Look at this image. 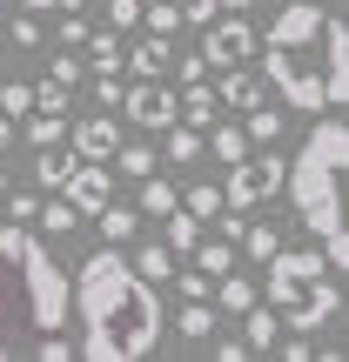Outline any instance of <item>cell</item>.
Wrapping results in <instances>:
<instances>
[{"label":"cell","instance_id":"cell-32","mask_svg":"<svg viewBox=\"0 0 349 362\" xmlns=\"http://www.w3.org/2000/svg\"><path fill=\"white\" fill-rule=\"evenodd\" d=\"M242 248H248V255H256V262H269L275 248H282V235H275L269 221H262V228H242Z\"/></svg>","mask_w":349,"mask_h":362},{"label":"cell","instance_id":"cell-35","mask_svg":"<svg viewBox=\"0 0 349 362\" xmlns=\"http://www.w3.org/2000/svg\"><path fill=\"white\" fill-rule=\"evenodd\" d=\"M168 248H181V255L195 248V215H175L168 208Z\"/></svg>","mask_w":349,"mask_h":362},{"label":"cell","instance_id":"cell-1","mask_svg":"<svg viewBox=\"0 0 349 362\" xmlns=\"http://www.w3.org/2000/svg\"><path fill=\"white\" fill-rule=\"evenodd\" d=\"M67 309L81 315V356L88 362H142L161 342V296L148 275L128 269L121 242L81 262L67 282Z\"/></svg>","mask_w":349,"mask_h":362},{"label":"cell","instance_id":"cell-16","mask_svg":"<svg viewBox=\"0 0 349 362\" xmlns=\"http://www.w3.org/2000/svg\"><path fill=\"white\" fill-rule=\"evenodd\" d=\"M168 54H175V47H168V34H148L142 47H128L121 61H128V74L142 81V74H161V67H168Z\"/></svg>","mask_w":349,"mask_h":362},{"label":"cell","instance_id":"cell-48","mask_svg":"<svg viewBox=\"0 0 349 362\" xmlns=\"http://www.w3.org/2000/svg\"><path fill=\"white\" fill-rule=\"evenodd\" d=\"M21 7H61V0H21Z\"/></svg>","mask_w":349,"mask_h":362},{"label":"cell","instance_id":"cell-33","mask_svg":"<svg viewBox=\"0 0 349 362\" xmlns=\"http://www.w3.org/2000/svg\"><path fill=\"white\" fill-rule=\"evenodd\" d=\"M142 21L155 27V34H175V27H181V7H175V0H155V7L142 0Z\"/></svg>","mask_w":349,"mask_h":362},{"label":"cell","instance_id":"cell-43","mask_svg":"<svg viewBox=\"0 0 349 362\" xmlns=\"http://www.w3.org/2000/svg\"><path fill=\"white\" fill-rule=\"evenodd\" d=\"M0 208H7V215H21V221H34L40 202H34V194H13V188H7V202H0Z\"/></svg>","mask_w":349,"mask_h":362},{"label":"cell","instance_id":"cell-20","mask_svg":"<svg viewBox=\"0 0 349 362\" xmlns=\"http://www.w3.org/2000/svg\"><path fill=\"white\" fill-rule=\"evenodd\" d=\"M202 148H208L215 161H242V155H248V134H242V128H215V121H208Z\"/></svg>","mask_w":349,"mask_h":362},{"label":"cell","instance_id":"cell-17","mask_svg":"<svg viewBox=\"0 0 349 362\" xmlns=\"http://www.w3.org/2000/svg\"><path fill=\"white\" fill-rule=\"evenodd\" d=\"M74 161H81V155H74V148H61V141H54V148H40V161H34V181H40V188H61Z\"/></svg>","mask_w":349,"mask_h":362},{"label":"cell","instance_id":"cell-8","mask_svg":"<svg viewBox=\"0 0 349 362\" xmlns=\"http://www.w3.org/2000/svg\"><path fill=\"white\" fill-rule=\"evenodd\" d=\"M121 107H128L135 128H168V121H175V94L161 88L155 74H142L135 88H121Z\"/></svg>","mask_w":349,"mask_h":362},{"label":"cell","instance_id":"cell-7","mask_svg":"<svg viewBox=\"0 0 349 362\" xmlns=\"http://www.w3.org/2000/svg\"><path fill=\"white\" fill-rule=\"evenodd\" d=\"M208 34H202V61L208 67H242L248 54H256V34H248V21L242 13H229V21H202Z\"/></svg>","mask_w":349,"mask_h":362},{"label":"cell","instance_id":"cell-27","mask_svg":"<svg viewBox=\"0 0 349 362\" xmlns=\"http://www.w3.org/2000/svg\"><path fill=\"white\" fill-rule=\"evenodd\" d=\"M34 107H40V115H67V107H74V88H61V81H40V88H34Z\"/></svg>","mask_w":349,"mask_h":362},{"label":"cell","instance_id":"cell-50","mask_svg":"<svg viewBox=\"0 0 349 362\" xmlns=\"http://www.w3.org/2000/svg\"><path fill=\"white\" fill-rule=\"evenodd\" d=\"M0 202H7V175H0Z\"/></svg>","mask_w":349,"mask_h":362},{"label":"cell","instance_id":"cell-10","mask_svg":"<svg viewBox=\"0 0 349 362\" xmlns=\"http://www.w3.org/2000/svg\"><path fill=\"white\" fill-rule=\"evenodd\" d=\"M323 94H329V107H349V27H343V13H329V67H323Z\"/></svg>","mask_w":349,"mask_h":362},{"label":"cell","instance_id":"cell-29","mask_svg":"<svg viewBox=\"0 0 349 362\" xmlns=\"http://www.w3.org/2000/svg\"><path fill=\"white\" fill-rule=\"evenodd\" d=\"M202 155V128H181V121H168V161H195Z\"/></svg>","mask_w":349,"mask_h":362},{"label":"cell","instance_id":"cell-38","mask_svg":"<svg viewBox=\"0 0 349 362\" xmlns=\"http://www.w3.org/2000/svg\"><path fill=\"white\" fill-rule=\"evenodd\" d=\"M88 40V21H81V7H67V21H61V47H81Z\"/></svg>","mask_w":349,"mask_h":362},{"label":"cell","instance_id":"cell-25","mask_svg":"<svg viewBox=\"0 0 349 362\" xmlns=\"http://www.w3.org/2000/svg\"><path fill=\"white\" fill-rule=\"evenodd\" d=\"M181 336L208 342V336H215V309H208V302H188V309H181Z\"/></svg>","mask_w":349,"mask_h":362},{"label":"cell","instance_id":"cell-22","mask_svg":"<svg viewBox=\"0 0 349 362\" xmlns=\"http://www.w3.org/2000/svg\"><path fill=\"white\" fill-rule=\"evenodd\" d=\"M135 275L168 282V275H175V248H168V242H161V248H135Z\"/></svg>","mask_w":349,"mask_h":362},{"label":"cell","instance_id":"cell-37","mask_svg":"<svg viewBox=\"0 0 349 362\" xmlns=\"http://www.w3.org/2000/svg\"><path fill=\"white\" fill-rule=\"evenodd\" d=\"M13 47H40V21H34V13H21V21H13Z\"/></svg>","mask_w":349,"mask_h":362},{"label":"cell","instance_id":"cell-36","mask_svg":"<svg viewBox=\"0 0 349 362\" xmlns=\"http://www.w3.org/2000/svg\"><path fill=\"white\" fill-rule=\"evenodd\" d=\"M188 215H222V188H188Z\"/></svg>","mask_w":349,"mask_h":362},{"label":"cell","instance_id":"cell-28","mask_svg":"<svg viewBox=\"0 0 349 362\" xmlns=\"http://www.w3.org/2000/svg\"><path fill=\"white\" fill-rule=\"evenodd\" d=\"M188 255H195V269H202V275H222V269H229V262H235V242H208V248L195 242Z\"/></svg>","mask_w":349,"mask_h":362},{"label":"cell","instance_id":"cell-40","mask_svg":"<svg viewBox=\"0 0 349 362\" xmlns=\"http://www.w3.org/2000/svg\"><path fill=\"white\" fill-rule=\"evenodd\" d=\"M108 21H115V27H135V21H142V0H108Z\"/></svg>","mask_w":349,"mask_h":362},{"label":"cell","instance_id":"cell-42","mask_svg":"<svg viewBox=\"0 0 349 362\" xmlns=\"http://www.w3.org/2000/svg\"><path fill=\"white\" fill-rule=\"evenodd\" d=\"M94 101H101V107H121V81L115 74H94Z\"/></svg>","mask_w":349,"mask_h":362},{"label":"cell","instance_id":"cell-15","mask_svg":"<svg viewBox=\"0 0 349 362\" xmlns=\"http://www.w3.org/2000/svg\"><path fill=\"white\" fill-rule=\"evenodd\" d=\"M175 115L188 121V128H208V121L222 115V101H215V88H208V81H188V94L175 101Z\"/></svg>","mask_w":349,"mask_h":362},{"label":"cell","instance_id":"cell-21","mask_svg":"<svg viewBox=\"0 0 349 362\" xmlns=\"http://www.w3.org/2000/svg\"><path fill=\"white\" fill-rule=\"evenodd\" d=\"M94 215H101V235H108V242H135V228H142V215H135V208H121V202L94 208Z\"/></svg>","mask_w":349,"mask_h":362},{"label":"cell","instance_id":"cell-5","mask_svg":"<svg viewBox=\"0 0 349 362\" xmlns=\"http://www.w3.org/2000/svg\"><path fill=\"white\" fill-rule=\"evenodd\" d=\"M262 302H269L289 329H302V336H309V329H323L329 315L343 309V288L329 282V269H282V262H269Z\"/></svg>","mask_w":349,"mask_h":362},{"label":"cell","instance_id":"cell-44","mask_svg":"<svg viewBox=\"0 0 349 362\" xmlns=\"http://www.w3.org/2000/svg\"><path fill=\"white\" fill-rule=\"evenodd\" d=\"M168 61H175V54H168ZM175 67H181V88H188V81H202V67H208V61H202V54H181Z\"/></svg>","mask_w":349,"mask_h":362},{"label":"cell","instance_id":"cell-45","mask_svg":"<svg viewBox=\"0 0 349 362\" xmlns=\"http://www.w3.org/2000/svg\"><path fill=\"white\" fill-rule=\"evenodd\" d=\"M181 21H215V0H181Z\"/></svg>","mask_w":349,"mask_h":362},{"label":"cell","instance_id":"cell-6","mask_svg":"<svg viewBox=\"0 0 349 362\" xmlns=\"http://www.w3.org/2000/svg\"><path fill=\"white\" fill-rule=\"evenodd\" d=\"M282 188V161L275 155H242L229 161V188H222V208H256Z\"/></svg>","mask_w":349,"mask_h":362},{"label":"cell","instance_id":"cell-47","mask_svg":"<svg viewBox=\"0 0 349 362\" xmlns=\"http://www.w3.org/2000/svg\"><path fill=\"white\" fill-rule=\"evenodd\" d=\"M215 7H229V13H242V7H248V0H215Z\"/></svg>","mask_w":349,"mask_h":362},{"label":"cell","instance_id":"cell-12","mask_svg":"<svg viewBox=\"0 0 349 362\" xmlns=\"http://www.w3.org/2000/svg\"><path fill=\"white\" fill-rule=\"evenodd\" d=\"M21 315H27V302H21V288L7 282V269H0V362L21 349Z\"/></svg>","mask_w":349,"mask_h":362},{"label":"cell","instance_id":"cell-31","mask_svg":"<svg viewBox=\"0 0 349 362\" xmlns=\"http://www.w3.org/2000/svg\"><path fill=\"white\" fill-rule=\"evenodd\" d=\"M242 134H248V141H275V134H282V115L256 101V107H248V128H242Z\"/></svg>","mask_w":349,"mask_h":362},{"label":"cell","instance_id":"cell-49","mask_svg":"<svg viewBox=\"0 0 349 362\" xmlns=\"http://www.w3.org/2000/svg\"><path fill=\"white\" fill-rule=\"evenodd\" d=\"M61 7H88V0H61Z\"/></svg>","mask_w":349,"mask_h":362},{"label":"cell","instance_id":"cell-39","mask_svg":"<svg viewBox=\"0 0 349 362\" xmlns=\"http://www.w3.org/2000/svg\"><path fill=\"white\" fill-rule=\"evenodd\" d=\"M181 275V296H188V302H208V275L202 269H175Z\"/></svg>","mask_w":349,"mask_h":362},{"label":"cell","instance_id":"cell-34","mask_svg":"<svg viewBox=\"0 0 349 362\" xmlns=\"http://www.w3.org/2000/svg\"><path fill=\"white\" fill-rule=\"evenodd\" d=\"M108 161H121V168H128L135 181H142V175H155V155H148V148H115Z\"/></svg>","mask_w":349,"mask_h":362},{"label":"cell","instance_id":"cell-46","mask_svg":"<svg viewBox=\"0 0 349 362\" xmlns=\"http://www.w3.org/2000/svg\"><path fill=\"white\" fill-rule=\"evenodd\" d=\"M7 148H13V121L0 115V155H7Z\"/></svg>","mask_w":349,"mask_h":362},{"label":"cell","instance_id":"cell-23","mask_svg":"<svg viewBox=\"0 0 349 362\" xmlns=\"http://www.w3.org/2000/svg\"><path fill=\"white\" fill-rule=\"evenodd\" d=\"M61 134H67V115H40V107L27 115V141H34V148H54Z\"/></svg>","mask_w":349,"mask_h":362},{"label":"cell","instance_id":"cell-18","mask_svg":"<svg viewBox=\"0 0 349 362\" xmlns=\"http://www.w3.org/2000/svg\"><path fill=\"white\" fill-rule=\"evenodd\" d=\"M74 221H81V208L67 202V194H61V202H40V208H34V228H40V235H74Z\"/></svg>","mask_w":349,"mask_h":362},{"label":"cell","instance_id":"cell-41","mask_svg":"<svg viewBox=\"0 0 349 362\" xmlns=\"http://www.w3.org/2000/svg\"><path fill=\"white\" fill-rule=\"evenodd\" d=\"M54 81H61V88H74V81H81V61H74V47H67V54H54Z\"/></svg>","mask_w":349,"mask_h":362},{"label":"cell","instance_id":"cell-2","mask_svg":"<svg viewBox=\"0 0 349 362\" xmlns=\"http://www.w3.org/2000/svg\"><path fill=\"white\" fill-rule=\"evenodd\" d=\"M343 161H349V128H343V121H316V128L302 134L296 161H282L296 221L323 242V262H329V269H349V235H343Z\"/></svg>","mask_w":349,"mask_h":362},{"label":"cell","instance_id":"cell-4","mask_svg":"<svg viewBox=\"0 0 349 362\" xmlns=\"http://www.w3.org/2000/svg\"><path fill=\"white\" fill-rule=\"evenodd\" d=\"M0 262H21V302L34 329L67 322V269L54 262V248L40 242L27 221H0Z\"/></svg>","mask_w":349,"mask_h":362},{"label":"cell","instance_id":"cell-11","mask_svg":"<svg viewBox=\"0 0 349 362\" xmlns=\"http://www.w3.org/2000/svg\"><path fill=\"white\" fill-rule=\"evenodd\" d=\"M115 148H121V128H115L108 115H88V121L74 128V155H81V161H108Z\"/></svg>","mask_w":349,"mask_h":362},{"label":"cell","instance_id":"cell-14","mask_svg":"<svg viewBox=\"0 0 349 362\" xmlns=\"http://www.w3.org/2000/svg\"><path fill=\"white\" fill-rule=\"evenodd\" d=\"M275 336H282V315L256 296V302L242 309V342H248V349H275Z\"/></svg>","mask_w":349,"mask_h":362},{"label":"cell","instance_id":"cell-3","mask_svg":"<svg viewBox=\"0 0 349 362\" xmlns=\"http://www.w3.org/2000/svg\"><path fill=\"white\" fill-rule=\"evenodd\" d=\"M262 81L282 94L289 107H329L323 67H329V7L323 0H289L269 21V34L256 40Z\"/></svg>","mask_w":349,"mask_h":362},{"label":"cell","instance_id":"cell-30","mask_svg":"<svg viewBox=\"0 0 349 362\" xmlns=\"http://www.w3.org/2000/svg\"><path fill=\"white\" fill-rule=\"evenodd\" d=\"M0 115H7V121L34 115V88H27V81H7V88H0Z\"/></svg>","mask_w":349,"mask_h":362},{"label":"cell","instance_id":"cell-26","mask_svg":"<svg viewBox=\"0 0 349 362\" xmlns=\"http://www.w3.org/2000/svg\"><path fill=\"white\" fill-rule=\"evenodd\" d=\"M81 47L94 54V74H115V67H121V40H115V34H88Z\"/></svg>","mask_w":349,"mask_h":362},{"label":"cell","instance_id":"cell-24","mask_svg":"<svg viewBox=\"0 0 349 362\" xmlns=\"http://www.w3.org/2000/svg\"><path fill=\"white\" fill-rule=\"evenodd\" d=\"M168 208H181L175 188H168L161 175H142V215H168Z\"/></svg>","mask_w":349,"mask_h":362},{"label":"cell","instance_id":"cell-9","mask_svg":"<svg viewBox=\"0 0 349 362\" xmlns=\"http://www.w3.org/2000/svg\"><path fill=\"white\" fill-rule=\"evenodd\" d=\"M61 194L81 208V215H94V208H108L115 202V181H108V161H74L67 168V181H61Z\"/></svg>","mask_w":349,"mask_h":362},{"label":"cell","instance_id":"cell-13","mask_svg":"<svg viewBox=\"0 0 349 362\" xmlns=\"http://www.w3.org/2000/svg\"><path fill=\"white\" fill-rule=\"evenodd\" d=\"M262 94H269V81L242 74V67H222V81H215V101H222V107H256Z\"/></svg>","mask_w":349,"mask_h":362},{"label":"cell","instance_id":"cell-19","mask_svg":"<svg viewBox=\"0 0 349 362\" xmlns=\"http://www.w3.org/2000/svg\"><path fill=\"white\" fill-rule=\"evenodd\" d=\"M256 296H262V288L248 282V275L222 269V288H215V302H222V309H229V315H242V309H248V302H256Z\"/></svg>","mask_w":349,"mask_h":362},{"label":"cell","instance_id":"cell-51","mask_svg":"<svg viewBox=\"0 0 349 362\" xmlns=\"http://www.w3.org/2000/svg\"><path fill=\"white\" fill-rule=\"evenodd\" d=\"M0 7H7V0H0Z\"/></svg>","mask_w":349,"mask_h":362}]
</instances>
